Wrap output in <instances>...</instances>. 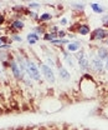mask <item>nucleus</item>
Returning a JSON list of instances; mask_svg holds the SVG:
<instances>
[{
    "instance_id": "f257e3e1",
    "label": "nucleus",
    "mask_w": 108,
    "mask_h": 130,
    "mask_svg": "<svg viewBox=\"0 0 108 130\" xmlns=\"http://www.w3.org/2000/svg\"><path fill=\"white\" fill-rule=\"evenodd\" d=\"M25 59H26V75H28V78L35 81H40L41 80V75H40V70H39L37 65L28 56Z\"/></svg>"
},
{
    "instance_id": "f03ea898",
    "label": "nucleus",
    "mask_w": 108,
    "mask_h": 130,
    "mask_svg": "<svg viewBox=\"0 0 108 130\" xmlns=\"http://www.w3.org/2000/svg\"><path fill=\"white\" fill-rule=\"evenodd\" d=\"M39 66H40L41 73H42V75L45 76V79H46L48 83H51V84H55V83H56V76H55L53 70H52L48 65L45 64V63H40Z\"/></svg>"
},
{
    "instance_id": "7ed1b4c3",
    "label": "nucleus",
    "mask_w": 108,
    "mask_h": 130,
    "mask_svg": "<svg viewBox=\"0 0 108 130\" xmlns=\"http://www.w3.org/2000/svg\"><path fill=\"white\" fill-rule=\"evenodd\" d=\"M107 32L108 30H106L104 28H97L96 30H93L91 32V36H90V40L94 41V40H104L107 39Z\"/></svg>"
},
{
    "instance_id": "20e7f679",
    "label": "nucleus",
    "mask_w": 108,
    "mask_h": 130,
    "mask_svg": "<svg viewBox=\"0 0 108 130\" xmlns=\"http://www.w3.org/2000/svg\"><path fill=\"white\" fill-rule=\"evenodd\" d=\"M9 61H10V70H11L14 78L17 79V80H22V79H24V73L20 70V68H19L17 63L15 61V59H11V60H9Z\"/></svg>"
},
{
    "instance_id": "39448f33",
    "label": "nucleus",
    "mask_w": 108,
    "mask_h": 130,
    "mask_svg": "<svg viewBox=\"0 0 108 130\" xmlns=\"http://www.w3.org/2000/svg\"><path fill=\"white\" fill-rule=\"evenodd\" d=\"M24 28H25V23H24L22 20H20V19L13 20L11 24H10V26H9V30H11V34H10V35H14V34H16L17 31L22 30Z\"/></svg>"
},
{
    "instance_id": "423d86ee",
    "label": "nucleus",
    "mask_w": 108,
    "mask_h": 130,
    "mask_svg": "<svg viewBox=\"0 0 108 130\" xmlns=\"http://www.w3.org/2000/svg\"><path fill=\"white\" fill-rule=\"evenodd\" d=\"M56 66L59 68V76H60L61 80H63V81H70L71 80V74L68 73L67 69H65V68L62 66L61 63L56 61Z\"/></svg>"
},
{
    "instance_id": "0eeeda50",
    "label": "nucleus",
    "mask_w": 108,
    "mask_h": 130,
    "mask_svg": "<svg viewBox=\"0 0 108 130\" xmlns=\"http://www.w3.org/2000/svg\"><path fill=\"white\" fill-rule=\"evenodd\" d=\"M91 68H92L94 71H97V73H102L103 71V69H104V64H103V61H101L97 56H94L92 60H91Z\"/></svg>"
},
{
    "instance_id": "6e6552de",
    "label": "nucleus",
    "mask_w": 108,
    "mask_h": 130,
    "mask_svg": "<svg viewBox=\"0 0 108 130\" xmlns=\"http://www.w3.org/2000/svg\"><path fill=\"white\" fill-rule=\"evenodd\" d=\"M82 49V43L81 41H72V43H68L66 45V51H68L70 54L71 53H77Z\"/></svg>"
},
{
    "instance_id": "1a4fd4ad",
    "label": "nucleus",
    "mask_w": 108,
    "mask_h": 130,
    "mask_svg": "<svg viewBox=\"0 0 108 130\" xmlns=\"http://www.w3.org/2000/svg\"><path fill=\"white\" fill-rule=\"evenodd\" d=\"M78 65H79V69H81L82 71H87V70H90L91 64H90V59H88V56L86 55V56L78 59Z\"/></svg>"
},
{
    "instance_id": "9d476101",
    "label": "nucleus",
    "mask_w": 108,
    "mask_h": 130,
    "mask_svg": "<svg viewBox=\"0 0 108 130\" xmlns=\"http://www.w3.org/2000/svg\"><path fill=\"white\" fill-rule=\"evenodd\" d=\"M96 56L101 60V61H103V60H107L108 59V49L106 46H101V48L97 49V54H96Z\"/></svg>"
},
{
    "instance_id": "9b49d317",
    "label": "nucleus",
    "mask_w": 108,
    "mask_h": 130,
    "mask_svg": "<svg viewBox=\"0 0 108 130\" xmlns=\"http://www.w3.org/2000/svg\"><path fill=\"white\" fill-rule=\"evenodd\" d=\"M90 6H91V9H92V11L94 14H99L101 15V14H103L106 11V8L102 6L101 4H97V3H91Z\"/></svg>"
},
{
    "instance_id": "f8f14e48",
    "label": "nucleus",
    "mask_w": 108,
    "mask_h": 130,
    "mask_svg": "<svg viewBox=\"0 0 108 130\" xmlns=\"http://www.w3.org/2000/svg\"><path fill=\"white\" fill-rule=\"evenodd\" d=\"M91 32V28H90V25L88 24H79V26H78V30H77V34L79 35H83V36H86V35H88Z\"/></svg>"
},
{
    "instance_id": "ddd939ff",
    "label": "nucleus",
    "mask_w": 108,
    "mask_h": 130,
    "mask_svg": "<svg viewBox=\"0 0 108 130\" xmlns=\"http://www.w3.org/2000/svg\"><path fill=\"white\" fill-rule=\"evenodd\" d=\"M62 55H63V59H65V61L67 63L68 66H71V68H73V66H75V61H73L75 56H73V55H71L68 51H63V53H62Z\"/></svg>"
},
{
    "instance_id": "4468645a",
    "label": "nucleus",
    "mask_w": 108,
    "mask_h": 130,
    "mask_svg": "<svg viewBox=\"0 0 108 130\" xmlns=\"http://www.w3.org/2000/svg\"><path fill=\"white\" fill-rule=\"evenodd\" d=\"M47 30V25L46 24H41V25H37V26H34V32L37 34V35H45Z\"/></svg>"
},
{
    "instance_id": "2eb2a0df",
    "label": "nucleus",
    "mask_w": 108,
    "mask_h": 130,
    "mask_svg": "<svg viewBox=\"0 0 108 130\" xmlns=\"http://www.w3.org/2000/svg\"><path fill=\"white\" fill-rule=\"evenodd\" d=\"M70 43L68 39H55L52 41H50L51 45H55V46H62V45H67Z\"/></svg>"
},
{
    "instance_id": "dca6fc26",
    "label": "nucleus",
    "mask_w": 108,
    "mask_h": 130,
    "mask_svg": "<svg viewBox=\"0 0 108 130\" xmlns=\"http://www.w3.org/2000/svg\"><path fill=\"white\" fill-rule=\"evenodd\" d=\"M52 19V14H50V13H44V14H41V15H39V23H41V24H45L47 21H50Z\"/></svg>"
},
{
    "instance_id": "f3484780",
    "label": "nucleus",
    "mask_w": 108,
    "mask_h": 130,
    "mask_svg": "<svg viewBox=\"0 0 108 130\" xmlns=\"http://www.w3.org/2000/svg\"><path fill=\"white\" fill-rule=\"evenodd\" d=\"M71 8L75 9V10H77V11H83L85 8H86V5L83 3H72L71 4Z\"/></svg>"
},
{
    "instance_id": "a211bd4d",
    "label": "nucleus",
    "mask_w": 108,
    "mask_h": 130,
    "mask_svg": "<svg viewBox=\"0 0 108 130\" xmlns=\"http://www.w3.org/2000/svg\"><path fill=\"white\" fill-rule=\"evenodd\" d=\"M44 39L46 41H52L55 39H59V36H57V32H46L44 35Z\"/></svg>"
},
{
    "instance_id": "6ab92c4d",
    "label": "nucleus",
    "mask_w": 108,
    "mask_h": 130,
    "mask_svg": "<svg viewBox=\"0 0 108 130\" xmlns=\"http://www.w3.org/2000/svg\"><path fill=\"white\" fill-rule=\"evenodd\" d=\"M9 59V53L4 51V50H0V61H6Z\"/></svg>"
},
{
    "instance_id": "aec40b11",
    "label": "nucleus",
    "mask_w": 108,
    "mask_h": 130,
    "mask_svg": "<svg viewBox=\"0 0 108 130\" xmlns=\"http://www.w3.org/2000/svg\"><path fill=\"white\" fill-rule=\"evenodd\" d=\"M26 39H28V40H29V39H32V40H36V41H39V40H40V36H39L37 34H35V32L32 31V32H29V34H28Z\"/></svg>"
},
{
    "instance_id": "412c9836",
    "label": "nucleus",
    "mask_w": 108,
    "mask_h": 130,
    "mask_svg": "<svg viewBox=\"0 0 108 130\" xmlns=\"http://www.w3.org/2000/svg\"><path fill=\"white\" fill-rule=\"evenodd\" d=\"M9 36H10V39H11V40H14V41H17V43H21V41H22V38H21V36H19L17 34L9 35Z\"/></svg>"
},
{
    "instance_id": "4be33fe9",
    "label": "nucleus",
    "mask_w": 108,
    "mask_h": 130,
    "mask_svg": "<svg viewBox=\"0 0 108 130\" xmlns=\"http://www.w3.org/2000/svg\"><path fill=\"white\" fill-rule=\"evenodd\" d=\"M40 6H41L40 3H29L28 4V9H37Z\"/></svg>"
},
{
    "instance_id": "5701e85b",
    "label": "nucleus",
    "mask_w": 108,
    "mask_h": 130,
    "mask_svg": "<svg viewBox=\"0 0 108 130\" xmlns=\"http://www.w3.org/2000/svg\"><path fill=\"white\" fill-rule=\"evenodd\" d=\"M67 24H68V19H67V18H62V19H60V25L66 26Z\"/></svg>"
},
{
    "instance_id": "b1692460",
    "label": "nucleus",
    "mask_w": 108,
    "mask_h": 130,
    "mask_svg": "<svg viewBox=\"0 0 108 130\" xmlns=\"http://www.w3.org/2000/svg\"><path fill=\"white\" fill-rule=\"evenodd\" d=\"M57 36H59V39H65V36H66V31H65V30H59Z\"/></svg>"
},
{
    "instance_id": "393cba45",
    "label": "nucleus",
    "mask_w": 108,
    "mask_h": 130,
    "mask_svg": "<svg viewBox=\"0 0 108 130\" xmlns=\"http://www.w3.org/2000/svg\"><path fill=\"white\" fill-rule=\"evenodd\" d=\"M4 23H5V15L0 13V26H1V25H3Z\"/></svg>"
},
{
    "instance_id": "a878e982",
    "label": "nucleus",
    "mask_w": 108,
    "mask_h": 130,
    "mask_svg": "<svg viewBox=\"0 0 108 130\" xmlns=\"http://www.w3.org/2000/svg\"><path fill=\"white\" fill-rule=\"evenodd\" d=\"M28 41H29V44H30V45H34V44H36V43H37L36 40H32V39H29Z\"/></svg>"
},
{
    "instance_id": "bb28decb",
    "label": "nucleus",
    "mask_w": 108,
    "mask_h": 130,
    "mask_svg": "<svg viewBox=\"0 0 108 130\" xmlns=\"http://www.w3.org/2000/svg\"><path fill=\"white\" fill-rule=\"evenodd\" d=\"M68 38H71V39H75V38H76V35H75V34H68Z\"/></svg>"
},
{
    "instance_id": "cd10ccee",
    "label": "nucleus",
    "mask_w": 108,
    "mask_h": 130,
    "mask_svg": "<svg viewBox=\"0 0 108 130\" xmlns=\"http://www.w3.org/2000/svg\"><path fill=\"white\" fill-rule=\"evenodd\" d=\"M104 69H107L108 70V59L106 60V63H104Z\"/></svg>"
},
{
    "instance_id": "c85d7f7f",
    "label": "nucleus",
    "mask_w": 108,
    "mask_h": 130,
    "mask_svg": "<svg viewBox=\"0 0 108 130\" xmlns=\"http://www.w3.org/2000/svg\"><path fill=\"white\" fill-rule=\"evenodd\" d=\"M37 130H47V128H46V126H40Z\"/></svg>"
},
{
    "instance_id": "c756f323",
    "label": "nucleus",
    "mask_w": 108,
    "mask_h": 130,
    "mask_svg": "<svg viewBox=\"0 0 108 130\" xmlns=\"http://www.w3.org/2000/svg\"><path fill=\"white\" fill-rule=\"evenodd\" d=\"M25 129V128H24V126H19V128H16L15 130H24Z\"/></svg>"
},
{
    "instance_id": "7c9ffc66",
    "label": "nucleus",
    "mask_w": 108,
    "mask_h": 130,
    "mask_svg": "<svg viewBox=\"0 0 108 130\" xmlns=\"http://www.w3.org/2000/svg\"><path fill=\"white\" fill-rule=\"evenodd\" d=\"M32 129H34L32 126H28V128H25V129H24V130H32Z\"/></svg>"
},
{
    "instance_id": "2f4dec72",
    "label": "nucleus",
    "mask_w": 108,
    "mask_h": 130,
    "mask_svg": "<svg viewBox=\"0 0 108 130\" xmlns=\"http://www.w3.org/2000/svg\"><path fill=\"white\" fill-rule=\"evenodd\" d=\"M50 130H60V129H59V128H55V126H52V128H51Z\"/></svg>"
},
{
    "instance_id": "473e14b6",
    "label": "nucleus",
    "mask_w": 108,
    "mask_h": 130,
    "mask_svg": "<svg viewBox=\"0 0 108 130\" xmlns=\"http://www.w3.org/2000/svg\"><path fill=\"white\" fill-rule=\"evenodd\" d=\"M1 45H3V43H1V40H0V46H1Z\"/></svg>"
},
{
    "instance_id": "72a5a7b5",
    "label": "nucleus",
    "mask_w": 108,
    "mask_h": 130,
    "mask_svg": "<svg viewBox=\"0 0 108 130\" xmlns=\"http://www.w3.org/2000/svg\"><path fill=\"white\" fill-rule=\"evenodd\" d=\"M1 30H3V28H1V26H0V31H1Z\"/></svg>"
},
{
    "instance_id": "f704fd0d",
    "label": "nucleus",
    "mask_w": 108,
    "mask_h": 130,
    "mask_svg": "<svg viewBox=\"0 0 108 130\" xmlns=\"http://www.w3.org/2000/svg\"><path fill=\"white\" fill-rule=\"evenodd\" d=\"M107 39H108V32H107Z\"/></svg>"
},
{
    "instance_id": "c9c22d12",
    "label": "nucleus",
    "mask_w": 108,
    "mask_h": 130,
    "mask_svg": "<svg viewBox=\"0 0 108 130\" xmlns=\"http://www.w3.org/2000/svg\"><path fill=\"white\" fill-rule=\"evenodd\" d=\"M107 45H108V39H107Z\"/></svg>"
},
{
    "instance_id": "e433bc0d",
    "label": "nucleus",
    "mask_w": 108,
    "mask_h": 130,
    "mask_svg": "<svg viewBox=\"0 0 108 130\" xmlns=\"http://www.w3.org/2000/svg\"><path fill=\"white\" fill-rule=\"evenodd\" d=\"M72 130H77V129H72Z\"/></svg>"
},
{
    "instance_id": "4c0bfd02",
    "label": "nucleus",
    "mask_w": 108,
    "mask_h": 130,
    "mask_svg": "<svg viewBox=\"0 0 108 130\" xmlns=\"http://www.w3.org/2000/svg\"><path fill=\"white\" fill-rule=\"evenodd\" d=\"M0 73H1V69H0Z\"/></svg>"
}]
</instances>
